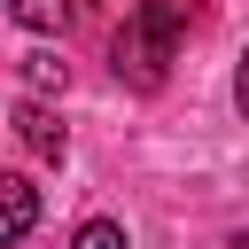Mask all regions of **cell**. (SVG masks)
I'll return each mask as SVG.
<instances>
[{
  "label": "cell",
  "mask_w": 249,
  "mask_h": 249,
  "mask_svg": "<svg viewBox=\"0 0 249 249\" xmlns=\"http://www.w3.org/2000/svg\"><path fill=\"white\" fill-rule=\"evenodd\" d=\"M187 16H195V0H140L124 16V31H117V78L132 93H156L171 78V54H179Z\"/></svg>",
  "instance_id": "6da1fadb"
},
{
  "label": "cell",
  "mask_w": 249,
  "mask_h": 249,
  "mask_svg": "<svg viewBox=\"0 0 249 249\" xmlns=\"http://www.w3.org/2000/svg\"><path fill=\"white\" fill-rule=\"evenodd\" d=\"M16 140H23L31 156H47V163H62V148H70V132H62L39 101H16Z\"/></svg>",
  "instance_id": "7a4b0ae2"
},
{
  "label": "cell",
  "mask_w": 249,
  "mask_h": 249,
  "mask_svg": "<svg viewBox=\"0 0 249 249\" xmlns=\"http://www.w3.org/2000/svg\"><path fill=\"white\" fill-rule=\"evenodd\" d=\"M31 226H39V195H31L23 171H8L0 179V241H23Z\"/></svg>",
  "instance_id": "3957f363"
},
{
  "label": "cell",
  "mask_w": 249,
  "mask_h": 249,
  "mask_svg": "<svg viewBox=\"0 0 249 249\" xmlns=\"http://www.w3.org/2000/svg\"><path fill=\"white\" fill-rule=\"evenodd\" d=\"M8 16H16L23 31H62V23H70V0H8Z\"/></svg>",
  "instance_id": "277c9868"
},
{
  "label": "cell",
  "mask_w": 249,
  "mask_h": 249,
  "mask_svg": "<svg viewBox=\"0 0 249 249\" xmlns=\"http://www.w3.org/2000/svg\"><path fill=\"white\" fill-rule=\"evenodd\" d=\"M70 249H132V241H124V226H117V218H86V226L70 233Z\"/></svg>",
  "instance_id": "5b68a950"
},
{
  "label": "cell",
  "mask_w": 249,
  "mask_h": 249,
  "mask_svg": "<svg viewBox=\"0 0 249 249\" xmlns=\"http://www.w3.org/2000/svg\"><path fill=\"white\" fill-rule=\"evenodd\" d=\"M62 78H70V70H62L54 54H23V86H39V93H54Z\"/></svg>",
  "instance_id": "8992f818"
},
{
  "label": "cell",
  "mask_w": 249,
  "mask_h": 249,
  "mask_svg": "<svg viewBox=\"0 0 249 249\" xmlns=\"http://www.w3.org/2000/svg\"><path fill=\"white\" fill-rule=\"evenodd\" d=\"M233 109L249 117V47H241V62H233Z\"/></svg>",
  "instance_id": "52a82bcc"
}]
</instances>
